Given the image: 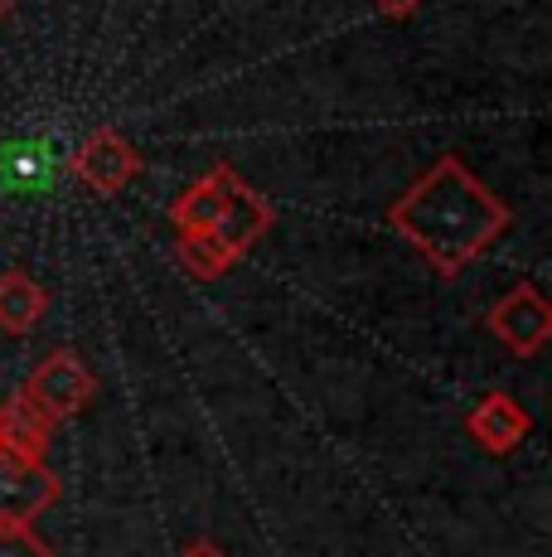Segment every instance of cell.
I'll return each mask as SVG.
<instances>
[{"label":"cell","instance_id":"1","mask_svg":"<svg viewBox=\"0 0 552 557\" xmlns=\"http://www.w3.org/2000/svg\"><path fill=\"white\" fill-rule=\"evenodd\" d=\"M388 223L412 243L441 276H461L480 252H490L514 223L509 203L475 180L461 156L427 165L388 209Z\"/></svg>","mask_w":552,"mask_h":557},{"label":"cell","instance_id":"2","mask_svg":"<svg viewBox=\"0 0 552 557\" xmlns=\"http://www.w3.org/2000/svg\"><path fill=\"white\" fill-rule=\"evenodd\" d=\"M25 393L45 407L49 422H73L83 407L98 398V373L73 355V349H54V355H45L35 363Z\"/></svg>","mask_w":552,"mask_h":557},{"label":"cell","instance_id":"3","mask_svg":"<svg viewBox=\"0 0 552 557\" xmlns=\"http://www.w3.org/2000/svg\"><path fill=\"white\" fill-rule=\"evenodd\" d=\"M485 325H490V335L509 349V355L534 359V355H543L548 339H552V306L543 301V292H538L534 282H518L514 292H504L490 306Z\"/></svg>","mask_w":552,"mask_h":557},{"label":"cell","instance_id":"4","mask_svg":"<svg viewBox=\"0 0 552 557\" xmlns=\"http://www.w3.org/2000/svg\"><path fill=\"white\" fill-rule=\"evenodd\" d=\"M63 485L49 460H25L0 451V523H35L59 505Z\"/></svg>","mask_w":552,"mask_h":557},{"label":"cell","instance_id":"5","mask_svg":"<svg viewBox=\"0 0 552 557\" xmlns=\"http://www.w3.org/2000/svg\"><path fill=\"white\" fill-rule=\"evenodd\" d=\"M73 175H78L92 195L116 199L136 175H141V156H136V146L126 141L122 132L98 126V132H88V141L78 146V156H73Z\"/></svg>","mask_w":552,"mask_h":557},{"label":"cell","instance_id":"6","mask_svg":"<svg viewBox=\"0 0 552 557\" xmlns=\"http://www.w3.org/2000/svg\"><path fill=\"white\" fill-rule=\"evenodd\" d=\"M465 432L475 436V446L490 456H514L524 446V436L534 432V417L524 403H514L509 393H485L475 403V412L465 417Z\"/></svg>","mask_w":552,"mask_h":557},{"label":"cell","instance_id":"7","mask_svg":"<svg viewBox=\"0 0 552 557\" xmlns=\"http://www.w3.org/2000/svg\"><path fill=\"white\" fill-rule=\"evenodd\" d=\"M272 219H276L272 203L262 199L252 185H242V180H238V185L228 189V199H223V209H218V219H214V228H209V233H214L218 248L238 262V257L272 228Z\"/></svg>","mask_w":552,"mask_h":557},{"label":"cell","instance_id":"8","mask_svg":"<svg viewBox=\"0 0 552 557\" xmlns=\"http://www.w3.org/2000/svg\"><path fill=\"white\" fill-rule=\"evenodd\" d=\"M54 426L45 417V407L29 398L25 388L10 393L0 403V451L25 456V460H49V446H54Z\"/></svg>","mask_w":552,"mask_h":557},{"label":"cell","instance_id":"9","mask_svg":"<svg viewBox=\"0 0 552 557\" xmlns=\"http://www.w3.org/2000/svg\"><path fill=\"white\" fill-rule=\"evenodd\" d=\"M238 170L233 165H214L209 175H199L189 189H179V199L170 203V223H175V233H209L223 209V199H228V189L238 185Z\"/></svg>","mask_w":552,"mask_h":557},{"label":"cell","instance_id":"10","mask_svg":"<svg viewBox=\"0 0 552 557\" xmlns=\"http://www.w3.org/2000/svg\"><path fill=\"white\" fill-rule=\"evenodd\" d=\"M45 310H49V296L29 272L15 267V272L0 276V330H5V335H15V339L35 335Z\"/></svg>","mask_w":552,"mask_h":557},{"label":"cell","instance_id":"11","mask_svg":"<svg viewBox=\"0 0 552 557\" xmlns=\"http://www.w3.org/2000/svg\"><path fill=\"white\" fill-rule=\"evenodd\" d=\"M175 257L195 282H218L233 267V257L214 243V233H175Z\"/></svg>","mask_w":552,"mask_h":557},{"label":"cell","instance_id":"12","mask_svg":"<svg viewBox=\"0 0 552 557\" xmlns=\"http://www.w3.org/2000/svg\"><path fill=\"white\" fill-rule=\"evenodd\" d=\"M0 557H54L35 523H0Z\"/></svg>","mask_w":552,"mask_h":557},{"label":"cell","instance_id":"13","mask_svg":"<svg viewBox=\"0 0 552 557\" xmlns=\"http://www.w3.org/2000/svg\"><path fill=\"white\" fill-rule=\"evenodd\" d=\"M384 15H392V20H407V15H417V5L422 0H374Z\"/></svg>","mask_w":552,"mask_h":557},{"label":"cell","instance_id":"14","mask_svg":"<svg viewBox=\"0 0 552 557\" xmlns=\"http://www.w3.org/2000/svg\"><path fill=\"white\" fill-rule=\"evenodd\" d=\"M179 557H228V553H223V548H218V543L199 539V543H189V548H185V553H179Z\"/></svg>","mask_w":552,"mask_h":557},{"label":"cell","instance_id":"15","mask_svg":"<svg viewBox=\"0 0 552 557\" xmlns=\"http://www.w3.org/2000/svg\"><path fill=\"white\" fill-rule=\"evenodd\" d=\"M10 10H15V5H10V0H0V25H5V20H10Z\"/></svg>","mask_w":552,"mask_h":557}]
</instances>
